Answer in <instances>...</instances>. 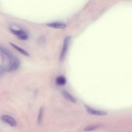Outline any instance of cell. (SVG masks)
<instances>
[{
	"mask_svg": "<svg viewBox=\"0 0 132 132\" xmlns=\"http://www.w3.org/2000/svg\"><path fill=\"white\" fill-rule=\"evenodd\" d=\"M18 37L19 39L21 40H26L28 38V37L27 35Z\"/></svg>",
	"mask_w": 132,
	"mask_h": 132,
	"instance_id": "13",
	"label": "cell"
},
{
	"mask_svg": "<svg viewBox=\"0 0 132 132\" xmlns=\"http://www.w3.org/2000/svg\"><path fill=\"white\" fill-rule=\"evenodd\" d=\"M9 67L7 71L9 72L15 71L19 68L20 65V61L16 57H14L11 61L9 62Z\"/></svg>",
	"mask_w": 132,
	"mask_h": 132,
	"instance_id": "1",
	"label": "cell"
},
{
	"mask_svg": "<svg viewBox=\"0 0 132 132\" xmlns=\"http://www.w3.org/2000/svg\"><path fill=\"white\" fill-rule=\"evenodd\" d=\"M10 44L12 46L24 55L27 56H29V54L28 53L24 50L12 43H10Z\"/></svg>",
	"mask_w": 132,
	"mask_h": 132,
	"instance_id": "10",
	"label": "cell"
},
{
	"mask_svg": "<svg viewBox=\"0 0 132 132\" xmlns=\"http://www.w3.org/2000/svg\"><path fill=\"white\" fill-rule=\"evenodd\" d=\"M62 93L65 97L71 102L73 103H76V98L66 90H62Z\"/></svg>",
	"mask_w": 132,
	"mask_h": 132,
	"instance_id": "6",
	"label": "cell"
},
{
	"mask_svg": "<svg viewBox=\"0 0 132 132\" xmlns=\"http://www.w3.org/2000/svg\"><path fill=\"white\" fill-rule=\"evenodd\" d=\"M55 81L57 85L61 86L64 85L66 84L67 80L64 76H61L56 77Z\"/></svg>",
	"mask_w": 132,
	"mask_h": 132,
	"instance_id": "8",
	"label": "cell"
},
{
	"mask_svg": "<svg viewBox=\"0 0 132 132\" xmlns=\"http://www.w3.org/2000/svg\"><path fill=\"white\" fill-rule=\"evenodd\" d=\"M5 70V67L3 65H1L0 69V75L3 73L4 72Z\"/></svg>",
	"mask_w": 132,
	"mask_h": 132,
	"instance_id": "14",
	"label": "cell"
},
{
	"mask_svg": "<svg viewBox=\"0 0 132 132\" xmlns=\"http://www.w3.org/2000/svg\"><path fill=\"white\" fill-rule=\"evenodd\" d=\"M0 49L1 51L7 57L9 61V62L11 61L13 57L10 52L2 46H0Z\"/></svg>",
	"mask_w": 132,
	"mask_h": 132,
	"instance_id": "7",
	"label": "cell"
},
{
	"mask_svg": "<svg viewBox=\"0 0 132 132\" xmlns=\"http://www.w3.org/2000/svg\"><path fill=\"white\" fill-rule=\"evenodd\" d=\"M99 126L93 125L87 126L85 128L84 130L86 131H89L94 130L97 128Z\"/></svg>",
	"mask_w": 132,
	"mask_h": 132,
	"instance_id": "12",
	"label": "cell"
},
{
	"mask_svg": "<svg viewBox=\"0 0 132 132\" xmlns=\"http://www.w3.org/2000/svg\"><path fill=\"white\" fill-rule=\"evenodd\" d=\"M70 40V38L69 37H66L64 40L62 48L59 57L60 61L62 60L64 57L68 50Z\"/></svg>",
	"mask_w": 132,
	"mask_h": 132,
	"instance_id": "3",
	"label": "cell"
},
{
	"mask_svg": "<svg viewBox=\"0 0 132 132\" xmlns=\"http://www.w3.org/2000/svg\"><path fill=\"white\" fill-rule=\"evenodd\" d=\"M84 106L87 112L90 114L102 116L106 115L108 114V112L106 111L96 110L86 104L84 105Z\"/></svg>",
	"mask_w": 132,
	"mask_h": 132,
	"instance_id": "2",
	"label": "cell"
},
{
	"mask_svg": "<svg viewBox=\"0 0 132 132\" xmlns=\"http://www.w3.org/2000/svg\"><path fill=\"white\" fill-rule=\"evenodd\" d=\"M1 119L4 122L12 127H15L17 125V123L13 117L9 116L3 115L2 116Z\"/></svg>",
	"mask_w": 132,
	"mask_h": 132,
	"instance_id": "4",
	"label": "cell"
},
{
	"mask_svg": "<svg viewBox=\"0 0 132 132\" xmlns=\"http://www.w3.org/2000/svg\"><path fill=\"white\" fill-rule=\"evenodd\" d=\"M10 30L12 33L17 36L18 37L27 35V33L23 30H16L11 28Z\"/></svg>",
	"mask_w": 132,
	"mask_h": 132,
	"instance_id": "9",
	"label": "cell"
},
{
	"mask_svg": "<svg viewBox=\"0 0 132 132\" xmlns=\"http://www.w3.org/2000/svg\"><path fill=\"white\" fill-rule=\"evenodd\" d=\"M43 108L42 107L40 108L39 110L38 118L37 121L38 123L39 124H40L42 121V120L43 117Z\"/></svg>",
	"mask_w": 132,
	"mask_h": 132,
	"instance_id": "11",
	"label": "cell"
},
{
	"mask_svg": "<svg viewBox=\"0 0 132 132\" xmlns=\"http://www.w3.org/2000/svg\"><path fill=\"white\" fill-rule=\"evenodd\" d=\"M46 25L49 27L59 29H63L66 26L65 24L58 22L48 23H46Z\"/></svg>",
	"mask_w": 132,
	"mask_h": 132,
	"instance_id": "5",
	"label": "cell"
}]
</instances>
